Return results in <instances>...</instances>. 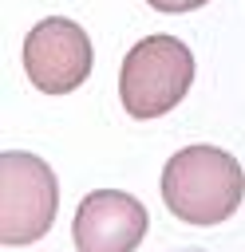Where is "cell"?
Masks as SVG:
<instances>
[{"label": "cell", "mask_w": 245, "mask_h": 252, "mask_svg": "<svg viewBox=\"0 0 245 252\" xmlns=\"http://www.w3.org/2000/svg\"><path fill=\"white\" fill-rule=\"evenodd\" d=\"M241 197L245 169L221 146H186L162 165V201L178 220L194 228L229 220Z\"/></svg>", "instance_id": "cell-1"}, {"label": "cell", "mask_w": 245, "mask_h": 252, "mask_svg": "<svg viewBox=\"0 0 245 252\" xmlns=\"http://www.w3.org/2000/svg\"><path fill=\"white\" fill-rule=\"evenodd\" d=\"M194 83V51L178 35L138 39L119 71V98L130 118H158L174 110Z\"/></svg>", "instance_id": "cell-2"}, {"label": "cell", "mask_w": 245, "mask_h": 252, "mask_svg": "<svg viewBox=\"0 0 245 252\" xmlns=\"http://www.w3.org/2000/svg\"><path fill=\"white\" fill-rule=\"evenodd\" d=\"M59 209V181L51 165L24 150L0 154V240L32 244L40 240Z\"/></svg>", "instance_id": "cell-3"}, {"label": "cell", "mask_w": 245, "mask_h": 252, "mask_svg": "<svg viewBox=\"0 0 245 252\" xmlns=\"http://www.w3.org/2000/svg\"><path fill=\"white\" fill-rule=\"evenodd\" d=\"M95 63L91 39L75 20L47 16L40 20L24 39V71L36 91L43 94H67L87 83Z\"/></svg>", "instance_id": "cell-4"}, {"label": "cell", "mask_w": 245, "mask_h": 252, "mask_svg": "<svg viewBox=\"0 0 245 252\" xmlns=\"http://www.w3.org/2000/svg\"><path fill=\"white\" fill-rule=\"evenodd\" d=\"M150 228V217L138 197L122 189H95L79 201L71 236L75 252H134Z\"/></svg>", "instance_id": "cell-5"}, {"label": "cell", "mask_w": 245, "mask_h": 252, "mask_svg": "<svg viewBox=\"0 0 245 252\" xmlns=\"http://www.w3.org/2000/svg\"><path fill=\"white\" fill-rule=\"evenodd\" d=\"M150 8H158V12H170V16H178V12H194V8H202V4H209V0H146Z\"/></svg>", "instance_id": "cell-6"}]
</instances>
